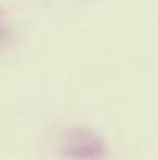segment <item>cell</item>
Here are the masks:
<instances>
[{"label": "cell", "instance_id": "1", "mask_svg": "<svg viewBox=\"0 0 158 160\" xmlns=\"http://www.w3.org/2000/svg\"><path fill=\"white\" fill-rule=\"evenodd\" d=\"M59 149L67 159H103L108 154L104 137L84 126L64 131L59 140Z\"/></svg>", "mask_w": 158, "mask_h": 160}, {"label": "cell", "instance_id": "2", "mask_svg": "<svg viewBox=\"0 0 158 160\" xmlns=\"http://www.w3.org/2000/svg\"><path fill=\"white\" fill-rule=\"evenodd\" d=\"M9 39H11V30L5 25H0V48L5 47Z\"/></svg>", "mask_w": 158, "mask_h": 160}, {"label": "cell", "instance_id": "3", "mask_svg": "<svg viewBox=\"0 0 158 160\" xmlns=\"http://www.w3.org/2000/svg\"><path fill=\"white\" fill-rule=\"evenodd\" d=\"M2 14H3V12H2V9H0V17H2Z\"/></svg>", "mask_w": 158, "mask_h": 160}]
</instances>
